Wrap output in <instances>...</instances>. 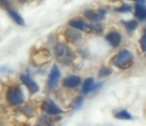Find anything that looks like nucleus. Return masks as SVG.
<instances>
[{"instance_id":"obj_1","label":"nucleus","mask_w":146,"mask_h":126,"mask_svg":"<svg viewBox=\"0 0 146 126\" xmlns=\"http://www.w3.org/2000/svg\"><path fill=\"white\" fill-rule=\"evenodd\" d=\"M132 61H133L132 53H131L128 49H122V50H119V52L117 53L113 58H112L111 62H112V64H113L114 67H117V68L125 69V68L131 67Z\"/></svg>"},{"instance_id":"obj_2","label":"nucleus","mask_w":146,"mask_h":126,"mask_svg":"<svg viewBox=\"0 0 146 126\" xmlns=\"http://www.w3.org/2000/svg\"><path fill=\"white\" fill-rule=\"evenodd\" d=\"M7 101L10 106H19L24 102V93L21 86L13 85L7 89Z\"/></svg>"},{"instance_id":"obj_3","label":"nucleus","mask_w":146,"mask_h":126,"mask_svg":"<svg viewBox=\"0 0 146 126\" xmlns=\"http://www.w3.org/2000/svg\"><path fill=\"white\" fill-rule=\"evenodd\" d=\"M55 57L57 58V61L60 63L67 66L74 59V53H72V50L67 46L60 43V44H56V47H55Z\"/></svg>"},{"instance_id":"obj_4","label":"nucleus","mask_w":146,"mask_h":126,"mask_svg":"<svg viewBox=\"0 0 146 126\" xmlns=\"http://www.w3.org/2000/svg\"><path fill=\"white\" fill-rule=\"evenodd\" d=\"M42 110L47 115H50V116H58V115L64 114V111L61 110L51 99H47L43 101V103H42Z\"/></svg>"},{"instance_id":"obj_5","label":"nucleus","mask_w":146,"mask_h":126,"mask_svg":"<svg viewBox=\"0 0 146 126\" xmlns=\"http://www.w3.org/2000/svg\"><path fill=\"white\" fill-rule=\"evenodd\" d=\"M19 78H21V81H22V83H23L24 86L28 88V91L31 92V93H37L38 91H40V86L37 85V82H35V81L31 78V76L29 74H27V73H22L21 76H19Z\"/></svg>"},{"instance_id":"obj_6","label":"nucleus","mask_w":146,"mask_h":126,"mask_svg":"<svg viewBox=\"0 0 146 126\" xmlns=\"http://www.w3.org/2000/svg\"><path fill=\"white\" fill-rule=\"evenodd\" d=\"M60 76H61L60 68H58L57 64H55L51 68V72L48 74V88L50 89H55L57 87V83L60 81Z\"/></svg>"},{"instance_id":"obj_7","label":"nucleus","mask_w":146,"mask_h":126,"mask_svg":"<svg viewBox=\"0 0 146 126\" xmlns=\"http://www.w3.org/2000/svg\"><path fill=\"white\" fill-rule=\"evenodd\" d=\"M50 58H51V55H50L48 50L40 49V50H37V53H36V54L32 55V62L35 63L36 66H41V64L48 62Z\"/></svg>"},{"instance_id":"obj_8","label":"nucleus","mask_w":146,"mask_h":126,"mask_svg":"<svg viewBox=\"0 0 146 126\" xmlns=\"http://www.w3.org/2000/svg\"><path fill=\"white\" fill-rule=\"evenodd\" d=\"M65 38H66V40H69V42H71V43H78V42H80L81 40V33H80V30H78V29H75V28H67V29L65 30Z\"/></svg>"},{"instance_id":"obj_9","label":"nucleus","mask_w":146,"mask_h":126,"mask_svg":"<svg viewBox=\"0 0 146 126\" xmlns=\"http://www.w3.org/2000/svg\"><path fill=\"white\" fill-rule=\"evenodd\" d=\"M106 39L109 44H111L113 48H117V47L121 44V40H122V35H121L119 32H109L108 34L106 35Z\"/></svg>"},{"instance_id":"obj_10","label":"nucleus","mask_w":146,"mask_h":126,"mask_svg":"<svg viewBox=\"0 0 146 126\" xmlns=\"http://www.w3.org/2000/svg\"><path fill=\"white\" fill-rule=\"evenodd\" d=\"M100 86H102V83H94L93 78H88V80H85V82H84L81 92H83L84 95H88V93H90V92L95 91L97 88H99Z\"/></svg>"},{"instance_id":"obj_11","label":"nucleus","mask_w":146,"mask_h":126,"mask_svg":"<svg viewBox=\"0 0 146 126\" xmlns=\"http://www.w3.org/2000/svg\"><path fill=\"white\" fill-rule=\"evenodd\" d=\"M80 83L81 78L79 76H70V77H66L62 81V86L65 88H76L78 86H80Z\"/></svg>"},{"instance_id":"obj_12","label":"nucleus","mask_w":146,"mask_h":126,"mask_svg":"<svg viewBox=\"0 0 146 126\" xmlns=\"http://www.w3.org/2000/svg\"><path fill=\"white\" fill-rule=\"evenodd\" d=\"M135 18L139 20H146V7L144 3H136L135 4Z\"/></svg>"},{"instance_id":"obj_13","label":"nucleus","mask_w":146,"mask_h":126,"mask_svg":"<svg viewBox=\"0 0 146 126\" xmlns=\"http://www.w3.org/2000/svg\"><path fill=\"white\" fill-rule=\"evenodd\" d=\"M69 27L75 28V29L80 30V32H89L88 23H85L84 20H81V19H78V18L71 19V20L69 22Z\"/></svg>"},{"instance_id":"obj_14","label":"nucleus","mask_w":146,"mask_h":126,"mask_svg":"<svg viewBox=\"0 0 146 126\" xmlns=\"http://www.w3.org/2000/svg\"><path fill=\"white\" fill-rule=\"evenodd\" d=\"M84 16L92 22H99L104 18V15H102L99 12H94V10H85L84 12Z\"/></svg>"},{"instance_id":"obj_15","label":"nucleus","mask_w":146,"mask_h":126,"mask_svg":"<svg viewBox=\"0 0 146 126\" xmlns=\"http://www.w3.org/2000/svg\"><path fill=\"white\" fill-rule=\"evenodd\" d=\"M7 12H8V15H9L10 18H12L13 20L15 22V23L18 24V25H22V27H23V25L26 24V23H24V19L22 18L21 15H19V13H17L15 10H13V9H12V8L7 9Z\"/></svg>"},{"instance_id":"obj_16","label":"nucleus","mask_w":146,"mask_h":126,"mask_svg":"<svg viewBox=\"0 0 146 126\" xmlns=\"http://www.w3.org/2000/svg\"><path fill=\"white\" fill-rule=\"evenodd\" d=\"M56 122L55 120L52 119V116H50V115H44V116H42L40 120H38V124L37 126H55Z\"/></svg>"},{"instance_id":"obj_17","label":"nucleus","mask_w":146,"mask_h":126,"mask_svg":"<svg viewBox=\"0 0 146 126\" xmlns=\"http://www.w3.org/2000/svg\"><path fill=\"white\" fill-rule=\"evenodd\" d=\"M114 117H116V119H118V120H132L133 119L132 115L128 112V111H126V110H122V111L116 112V114H114Z\"/></svg>"},{"instance_id":"obj_18","label":"nucleus","mask_w":146,"mask_h":126,"mask_svg":"<svg viewBox=\"0 0 146 126\" xmlns=\"http://www.w3.org/2000/svg\"><path fill=\"white\" fill-rule=\"evenodd\" d=\"M88 29H89V32L99 34V33L103 32V25L99 23H92V24H88Z\"/></svg>"},{"instance_id":"obj_19","label":"nucleus","mask_w":146,"mask_h":126,"mask_svg":"<svg viewBox=\"0 0 146 126\" xmlns=\"http://www.w3.org/2000/svg\"><path fill=\"white\" fill-rule=\"evenodd\" d=\"M122 24L125 25V28L128 30V32H133L137 28V22L136 20H128V22H122Z\"/></svg>"},{"instance_id":"obj_20","label":"nucleus","mask_w":146,"mask_h":126,"mask_svg":"<svg viewBox=\"0 0 146 126\" xmlns=\"http://www.w3.org/2000/svg\"><path fill=\"white\" fill-rule=\"evenodd\" d=\"M116 10L118 13H130L131 10H132V7H131V5H128V4H125V5H122L121 8H117Z\"/></svg>"},{"instance_id":"obj_21","label":"nucleus","mask_w":146,"mask_h":126,"mask_svg":"<svg viewBox=\"0 0 146 126\" xmlns=\"http://www.w3.org/2000/svg\"><path fill=\"white\" fill-rule=\"evenodd\" d=\"M83 102H84L83 97L79 96L76 100L74 101V103H72V108H74V110H78V108H80V107H81V105H83Z\"/></svg>"},{"instance_id":"obj_22","label":"nucleus","mask_w":146,"mask_h":126,"mask_svg":"<svg viewBox=\"0 0 146 126\" xmlns=\"http://www.w3.org/2000/svg\"><path fill=\"white\" fill-rule=\"evenodd\" d=\"M140 46H141V49L146 52V30L144 32V34L141 35V38H140Z\"/></svg>"},{"instance_id":"obj_23","label":"nucleus","mask_w":146,"mask_h":126,"mask_svg":"<svg viewBox=\"0 0 146 126\" xmlns=\"http://www.w3.org/2000/svg\"><path fill=\"white\" fill-rule=\"evenodd\" d=\"M109 74H111V69L109 68H107V67H102V68H100V71H99L100 77H107V76H109Z\"/></svg>"},{"instance_id":"obj_24","label":"nucleus","mask_w":146,"mask_h":126,"mask_svg":"<svg viewBox=\"0 0 146 126\" xmlns=\"http://www.w3.org/2000/svg\"><path fill=\"white\" fill-rule=\"evenodd\" d=\"M0 7H1V8H5V9H9V8H10L9 0H0Z\"/></svg>"},{"instance_id":"obj_25","label":"nucleus","mask_w":146,"mask_h":126,"mask_svg":"<svg viewBox=\"0 0 146 126\" xmlns=\"http://www.w3.org/2000/svg\"><path fill=\"white\" fill-rule=\"evenodd\" d=\"M131 1H135V3H146V0H131Z\"/></svg>"},{"instance_id":"obj_26","label":"nucleus","mask_w":146,"mask_h":126,"mask_svg":"<svg viewBox=\"0 0 146 126\" xmlns=\"http://www.w3.org/2000/svg\"><path fill=\"white\" fill-rule=\"evenodd\" d=\"M18 1H21V3H24V1H27V0H18Z\"/></svg>"}]
</instances>
